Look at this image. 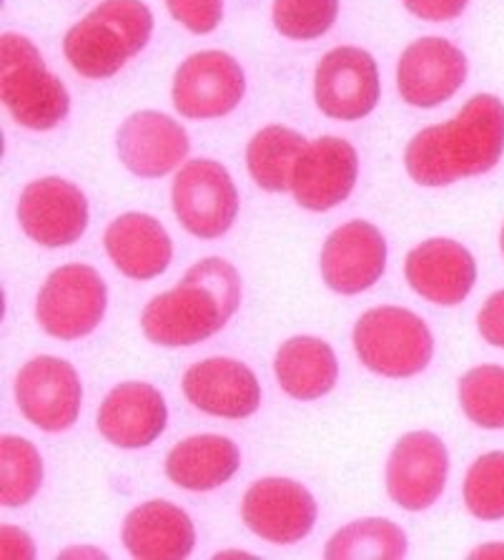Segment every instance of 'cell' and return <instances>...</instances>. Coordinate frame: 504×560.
<instances>
[{
    "instance_id": "cell-7",
    "label": "cell",
    "mask_w": 504,
    "mask_h": 560,
    "mask_svg": "<svg viewBox=\"0 0 504 560\" xmlns=\"http://www.w3.org/2000/svg\"><path fill=\"white\" fill-rule=\"evenodd\" d=\"M171 203L181 226L199 240L224 236L238 214L232 174L211 159H196L181 166L171 186Z\"/></svg>"
},
{
    "instance_id": "cell-32",
    "label": "cell",
    "mask_w": 504,
    "mask_h": 560,
    "mask_svg": "<svg viewBox=\"0 0 504 560\" xmlns=\"http://www.w3.org/2000/svg\"><path fill=\"white\" fill-rule=\"evenodd\" d=\"M477 327H480V335L487 342L504 350V290L494 292L484 302L480 317H477Z\"/></svg>"
},
{
    "instance_id": "cell-28",
    "label": "cell",
    "mask_w": 504,
    "mask_h": 560,
    "mask_svg": "<svg viewBox=\"0 0 504 560\" xmlns=\"http://www.w3.org/2000/svg\"><path fill=\"white\" fill-rule=\"evenodd\" d=\"M459 402L474 425L504 430V368L480 364L459 380Z\"/></svg>"
},
{
    "instance_id": "cell-30",
    "label": "cell",
    "mask_w": 504,
    "mask_h": 560,
    "mask_svg": "<svg viewBox=\"0 0 504 560\" xmlns=\"http://www.w3.org/2000/svg\"><path fill=\"white\" fill-rule=\"evenodd\" d=\"M339 15V0H273L271 19L281 36L312 40L327 33Z\"/></svg>"
},
{
    "instance_id": "cell-2",
    "label": "cell",
    "mask_w": 504,
    "mask_h": 560,
    "mask_svg": "<svg viewBox=\"0 0 504 560\" xmlns=\"http://www.w3.org/2000/svg\"><path fill=\"white\" fill-rule=\"evenodd\" d=\"M242 302V279L226 259L194 265L171 292L146 304L141 327L153 345L191 347L207 342L234 317Z\"/></svg>"
},
{
    "instance_id": "cell-31",
    "label": "cell",
    "mask_w": 504,
    "mask_h": 560,
    "mask_svg": "<svg viewBox=\"0 0 504 560\" xmlns=\"http://www.w3.org/2000/svg\"><path fill=\"white\" fill-rule=\"evenodd\" d=\"M168 13L196 36L216 31L224 19V0H166Z\"/></svg>"
},
{
    "instance_id": "cell-10",
    "label": "cell",
    "mask_w": 504,
    "mask_h": 560,
    "mask_svg": "<svg viewBox=\"0 0 504 560\" xmlns=\"http://www.w3.org/2000/svg\"><path fill=\"white\" fill-rule=\"evenodd\" d=\"M314 98L329 118L359 121L377 108L379 71L364 48L341 46L321 58L314 75Z\"/></svg>"
},
{
    "instance_id": "cell-20",
    "label": "cell",
    "mask_w": 504,
    "mask_h": 560,
    "mask_svg": "<svg viewBox=\"0 0 504 560\" xmlns=\"http://www.w3.org/2000/svg\"><path fill=\"white\" fill-rule=\"evenodd\" d=\"M168 407L149 382H124L110 389L98 410V430L110 445L124 450L149 447L164 435Z\"/></svg>"
},
{
    "instance_id": "cell-37",
    "label": "cell",
    "mask_w": 504,
    "mask_h": 560,
    "mask_svg": "<svg viewBox=\"0 0 504 560\" xmlns=\"http://www.w3.org/2000/svg\"><path fill=\"white\" fill-rule=\"evenodd\" d=\"M500 244H502V254H504V226H502V236H500Z\"/></svg>"
},
{
    "instance_id": "cell-18",
    "label": "cell",
    "mask_w": 504,
    "mask_h": 560,
    "mask_svg": "<svg viewBox=\"0 0 504 560\" xmlns=\"http://www.w3.org/2000/svg\"><path fill=\"white\" fill-rule=\"evenodd\" d=\"M116 149L128 172L141 179H161L189 154V136L166 114L139 112L121 124Z\"/></svg>"
},
{
    "instance_id": "cell-34",
    "label": "cell",
    "mask_w": 504,
    "mask_h": 560,
    "mask_svg": "<svg viewBox=\"0 0 504 560\" xmlns=\"http://www.w3.org/2000/svg\"><path fill=\"white\" fill-rule=\"evenodd\" d=\"M3 558H36V546L28 533L3 525Z\"/></svg>"
},
{
    "instance_id": "cell-15",
    "label": "cell",
    "mask_w": 504,
    "mask_h": 560,
    "mask_svg": "<svg viewBox=\"0 0 504 560\" xmlns=\"http://www.w3.org/2000/svg\"><path fill=\"white\" fill-rule=\"evenodd\" d=\"M467 79V58L444 38L414 40L401 54L397 83L409 106L434 108L449 101Z\"/></svg>"
},
{
    "instance_id": "cell-11",
    "label": "cell",
    "mask_w": 504,
    "mask_h": 560,
    "mask_svg": "<svg viewBox=\"0 0 504 560\" xmlns=\"http://www.w3.org/2000/svg\"><path fill=\"white\" fill-rule=\"evenodd\" d=\"M242 517L246 528L259 538L277 546H292L312 533L316 500L292 478H261L246 490Z\"/></svg>"
},
{
    "instance_id": "cell-6",
    "label": "cell",
    "mask_w": 504,
    "mask_h": 560,
    "mask_svg": "<svg viewBox=\"0 0 504 560\" xmlns=\"http://www.w3.org/2000/svg\"><path fill=\"white\" fill-rule=\"evenodd\" d=\"M108 304L104 277L89 265H66L50 271L36 302V317L50 337L81 339L101 325Z\"/></svg>"
},
{
    "instance_id": "cell-13",
    "label": "cell",
    "mask_w": 504,
    "mask_h": 560,
    "mask_svg": "<svg viewBox=\"0 0 504 560\" xmlns=\"http://www.w3.org/2000/svg\"><path fill=\"white\" fill-rule=\"evenodd\" d=\"M19 222L40 247H68L79 242L89 226V199L75 184L46 176L23 189Z\"/></svg>"
},
{
    "instance_id": "cell-29",
    "label": "cell",
    "mask_w": 504,
    "mask_h": 560,
    "mask_svg": "<svg viewBox=\"0 0 504 560\" xmlns=\"http://www.w3.org/2000/svg\"><path fill=\"white\" fill-rule=\"evenodd\" d=\"M465 505L480 521L504 517V450L477 457L465 478Z\"/></svg>"
},
{
    "instance_id": "cell-24",
    "label": "cell",
    "mask_w": 504,
    "mask_h": 560,
    "mask_svg": "<svg viewBox=\"0 0 504 560\" xmlns=\"http://www.w3.org/2000/svg\"><path fill=\"white\" fill-rule=\"evenodd\" d=\"M242 455L232 440L224 435L186 438L166 457V475L184 490L207 493L224 486L236 475Z\"/></svg>"
},
{
    "instance_id": "cell-14",
    "label": "cell",
    "mask_w": 504,
    "mask_h": 560,
    "mask_svg": "<svg viewBox=\"0 0 504 560\" xmlns=\"http://www.w3.org/2000/svg\"><path fill=\"white\" fill-rule=\"evenodd\" d=\"M359 176L354 147L337 136H321L306 143L292 172V189L298 207L329 211L349 199Z\"/></svg>"
},
{
    "instance_id": "cell-35",
    "label": "cell",
    "mask_w": 504,
    "mask_h": 560,
    "mask_svg": "<svg viewBox=\"0 0 504 560\" xmlns=\"http://www.w3.org/2000/svg\"><path fill=\"white\" fill-rule=\"evenodd\" d=\"M472 558H504V542H487V546L472 550Z\"/></svg>"
},
{
    "instance_id": "cell-22",
    "label": "cell",
    "mask_w": 504,
    "mask_h": 560,
    "mask_svg": "<svg viewBox=\"0 0 504 560\" xmlns=\"http://www.w3.org/2000/svg\"><path fill=\"white\" fill-rule=\"evenodd\" d=\"M104 244L110 261L136 282L164 275L174 259V244L164 224L141 211H128L110 222Z\"/></svg>"
},
{
    "instance_id": "cell-27",
    "label": "cell",
    "mask_w": 504,
    "mask_h": 560,
    "mask_svg": "<svg viewBox=\"0 0 504 560\" xmlns=\"http://www.w3.org/2000/svg\"><path fill=\"white\" fill-rule=\"evenodd\" d=\"M43 482V460L36 445L19 435L0 440V500L5 508L31 503Z\"/></svg>"
},
{
    "instance_id": "cell-36",
    "label": "cell",
    "mask_w": 504,
    "mask_h": 560,
    "mask_svg": "<svg viewBox=\"0 0 504 560\" xmlns=\"http://www.w3.org/2000/svg\"><path fill=\"white\" fill-rule=\"evenodd\" d=\"M71 556H91V558H104V553H98V550H66L63 558H71Z\"/></svg>"
},
{
    "instance_id": "cell-25",
    "label": "cell",
    "mask_w": 504,
    "mask_h": 560,
    "mask_svg": "<svg viewBox=\"0 0 504 560\" xmlns=\"http://www.w3.org/2000/svg\"><path fill=\"white\" fill-rule=\"evenodd\" d=\"M306 139L286 126H267L249 141L246 166L263 191H286Z\"/></svg>"
},
{
    "instance_id": "cell-9",
    "label": "cell",
    "mask_w": 504,
    "mask_h": 560,
    "mask_svg": "<svg viewBox=\"0 0 504 560\" xmlns=\"http://www.w3.org/2000/svg\"><path fill=\"white\" fill-rule=\"evenodd\" d=\"M244 93L242 66L224 50H201L186 58L171 86L176 112L194 121L232 114L242 104Z\"/></svg>"
},
{
    "instance_id": "cell-23",
    "label": "cell",
    "mask_w": 504,
    "mask_h": 560,
    "mask_svg": "<svg viewBox=\"0 0 504 560\" xmlns=\"http://www.w3.org/2000/svg\"><path fill=\"white\" fill-rule=\"evenodd\" d=\"M281 389L294 400H319L337 385L339 362L331 347L319 337H292L279 347L273 360Z\"/></svg>"
},
{
    "instance_id": "cell-21",
    "label": "cell",
    "mask_w": 504,
    "mask_h": 560,
    "mask_svg": "<svg viewBox=\"0 0 504 560\" xmlns=\"http://www.w3.org/2000/svg\"><path fill=\"white\" fill-rule=\"evenodd\" d=\"M128 553L141 560H181L196 546L194 521L168 500H149L126 515L121 530Z\"/></svg>"
},
{
    "instance_id": "cell-8",
    "label": "cell",
    "mask_w": 504,
    "mask_h": 560,
    "mask_svg": "<svg viewBox=\"0 0 504 560\" xmlns=\"http://www.w3.org/2000/svg\"><path fill=\"white\" fill-rule=\"evenodd\" d=\"M15 402L25 420L46 432H63L75 425L81 415L83 387L71 362L40 358L25 362L15 375Z\"/></svg>"
},
{
    "instance_id": "cell-16",
    "label": "cell",
    "mask_w": 504,
    "mask_h": 560,
    "mask_svg": "<svg viewBox=\"0 0 504 560\" xmlns=\"http://www.w3.org/2000/svg\"><path fill=\"white\" fill-rule=\"evenodd\" d=\"M387 267V242L370 222H349L329 234L321 249V277L337 294L374 287Z\"/></svg>"
},
{
    "instance_id": "cell-1",
    "label": "cell",
    "mask_w": 504,
    "mask_h": 560,
    "mask_svg": "<svg viewBox=\"0 0 504 560\" xmlns=\"http://www.w3.org/2000/svg\"><path fill=\"white\" fill-rule=\"evenodd\" d=\"M504 154V104L480 93L452 121L430 126L407 147V172L420 186H447L487 174Z\"/></svg>"
},
{
    "instance_id": "cell-26",
    "label": "cell",
    "mask_w": 504,
    "mask_h": 560,
    "mask_svg": "<svg viewBox=\"0 0 504 560\" xmlns=\"http://www.w3.org/2000/svg\"><path fill=\"white\" fill-rule=\"evenodd\" d=\"M407 556L405 530L387 517H362L349 523L327 542V558L354 560V558H387L397 560Z\"/></svg>"
},
{
    "instance_id": "cell-5",
    "label": "cell",
    "mask_w": 504,
    "mask_h": 560,
    "mask_svg": "<svg viewBox=\"0 0 504 560\" xmlns=\"http://www.w3.org/2000/svg\"><path fill=\"white\" fill-rule=\"evenodd\" d=\"M354 350L366 370L384 377H414L434 354V337L422 317L405 307L364 312L354 325Z\"/></svg>"
},
{
    "instance_id": "cell-4",
    "label": "cell",
    "mask_w": 504,
    "mask_h": 560,
    "mask_svg": "<svg viewBox=\"0 0 504 560\" xmlns=\"http://www.w3.org/2000/svg\"><path fill=\"white\" fill-rule=\"evenodd\" d=\"M0 96L25 129H56L71 112V96L46 68L40 50L19 33L0 40Z\"/></svg>"
},
{
    "instance_id": "cell-3",
    "label": "cell",
    "mask_w": 504,
    "mask_h": 560,
    "mask_svg": "<svg viewBox=\"0 0 504 560\" xmlns=\"http://www.w3.org/2000/svg\"><path fill=\"white\" fill-rule=\"evenodd\" d=\"M153 15L141 0H104L66 33L63 54L85 79L116 75L151 40Z\"/></svg>"
},
{
    "instance_id": "cell-19",
    "label": "cell",
    "mask_w": 504,
    "mask_h": 560,
    "mask_svg": "<svg viewBox=\"0 0 504 560\" xmlns=\"http://www.w3.org/2000/svg\"><path fill=\"white\" fill-rule=\"evenodd\" d=\"M407 282L426 302L455 307L462 304L477 282L472 252L455 240H430L409 252Z\"/></svg>"
},
{
    "instance_id": "cell-33",
    "label": "cell",
    "mask_w": 504,
    "mask_h": 560,
    "mask_svg": "<svg viewBox=\"0 0 504 560\" xmlns=\"http://www.w3.org/2000/svg\"><path fill=\"white\" fill-rule=\"evenodd\" d=\"M407 5V11L417 15L422 21L444 23L457 19L465 11L469 0H401Z\"/></svg>"
},
{
    "instance_id": "cell-12",
    "label": "cell",
    "mask_w": 504,
    "mask_h": 560,
    "mask_svg": "<svg viewBox=\"0 0 504 560\" xmlns=\"http://www.w3.org/2000/svg\"><path fill=\"white\" fill-rule=\"evenodd\" d=\"M449 455L434 432H407L391 450L387 463V490L405 511H426L444 493Z\"/></svg>"
},
{
    "instance_id": "cell-17",
    "label": "cell",
    "mask_w": 504,
    "mask_h": 560,
    "mask_svg": "<svg viewBox=\"0 0 504 560\" xmlns=\"http://www.w3.org/2000/svg\"><path fill=\"white\" fill-rule=\"evenodd\" d=\"M184 395L196 410L213 418L244 420L259 410L261 385L251 368L232 358L196 362L184 375Z\"/></svg>"
}]
</instances>
